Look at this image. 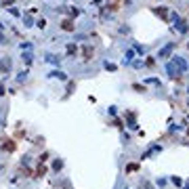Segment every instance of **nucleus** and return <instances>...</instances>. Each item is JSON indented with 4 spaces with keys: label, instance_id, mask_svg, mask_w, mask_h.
Segmentation results:
<instances>
[]
</instances>
